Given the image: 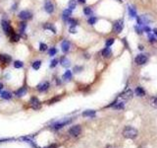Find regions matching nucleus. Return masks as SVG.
<instances>
[{
  "mask_svg": "<svg viewBox=\"0 0 157 148\" xmlns=\"http://www.w3.org/2000/svg\"><path fill=\"white\" fill-rule=\"evenodd\" d=\"M0 61L4 64H9L12 61V57L9 55H6V53H1L0 55Z\"/></svg>",
  "mask_w": 157,
  "mask_h": 148,
  "instance_id": "12",
  "label": "nucleus"
},
{
  "mask_svg": "<svg viewBox=\"0 0 157 148\" xmlns=\"http://www.w3.org/2000/svg\"><path fill=\"white\" fill-rule=\"evenodd\" d=\"M104 148H115V146H113V145H111V144H108Z\"/></svg>",
  "mask_w": 157,
  "mask_h": 148,
  "instance_id": "45",
  "label": "nucleus"
},
{
  "mask_svg": "<svg viewBox=\"0 0 157 148\" xmlns=\"http://www.w3.org/2000/svg\"><path fill=\"white\" fill-rule=\"evenodd\" d=\"M58 64V59H53L52 61H51V64H50V67L51 68H54V67H56Z\"/></svg>",
  "mask_w": 157,
  "mask_h": 148,
  "instance_id": "39",
  "label": "nucleus"
},
{
  "mask_svg": "<svg viewBox=\"0 0 157 148\" xmlns=\"http://www.w3.org/2000/svg\"><path fill=\"white\" fill-rule=\"evenodd\" d=\"M135 93H136L137 96H139V97H143V96L145 95L144 89H143L142 87H140V86H139V87L136 88V90H135Z\"/></svg>",
  "mask_w": 157,
  "mask_h": 148,
  "instance_id": "18",
  "label": "nucleus"
},
{
  "mask_svg": "<svg viewBox=\"0 0 157 148\" xmlns=\"http://www.w3.org/2000/svg\"><path fill=\"white\" fill-rule=\"evenodd\" d=\"M118 1H119V2H121V1H122V0H118Z\"/></svg>",
  "mask_w": 157,
  "mask_h": 148,
  "instance_id": "51",
  "label": "nucleus"
},
{
  "mask_svg": "<svg viewBox=\"0 0 157 148\" xmlns=\"http://www.w3.org/2000/svg\"><path fill=\"white\" fill-rule=\"evenodd\" d=\"M71 78H72V72L70 70H67L63 75V79L65 80V81H69Z\"/></svg>",
  "mask_w": 157,
  "mask_h": 148,
  "instance_id": "25",
  "label": "nucleus"
},
{
  "mask_svg": "<svg viewBox=\"0 0 157 148\" xmlns=\"http://www.w3.org/2000/svg\"><path fill=\"white\" fill-rule=\"evenodd\" d=\"M128 11H129V15L130 17L132 18H137V10L136 8L134 6H132V5H128Z\"/></svg>",
  "mask_w": 157,
  "mask_h": 148,
  "instance_id": "16",
  "label": "nucleus"
},
{
  "mask_svg": "<svg viewBox=\"0 0 157 148\" xmlns=\"http://www.w3.org/2000/svg\"><path fill=\"white\" fill-rule=\"evenodd\" d=\"M43 28H44L45 30H50L53 34L56 33V30H55V28H54V26L52 25V24H45V25L43 26Z\"/></svg>",
  "mask_w": 157,
  "mask_h": 148,
  "instance_id": "26",
  "label": "nucleus"
},
{
  "mask_svg": "<svg viewBox=\"0 0 157 148\" xmlns=\"http://www.w3.org/2000/svg\"><path fill=\"white\" fill-rule=\"evenodd\" d=\"M70 47H71V44H70L69 41H67V40H65V41L62 42L61 44V50L62 52L64 53H67L70 50Z\"/></svg>",
  "mask_w": 157,
  "mask_h": 148,
  "instance_id": "13",
  "label": "nucleus"
},
{
  "mask_svg": "<svg viewBox=\"0 0 157 148\" xmlns=\"http://www.w3.org/2000/svg\"><path fill=\"white\" fill-rule=\"evenodd\" d=\"M32 14L31 11H29V10H23V11H21L19 13V18L24 21L29 20V19H32Z\"/></svg>",
  "mask_w": 157,
  "mask_h": 148,
  "instance_id": "9",
  "label": "nucleus"
},
{
  "mask_svg": "<svg viewBox=\"0 0 157 148\" xmlns=\"http://www.w3.org/2000/svg\"><path fill=\"white\" fill-rule=\"evenodd\" d=\"M123 136L128 139H135L137 136V130L132 126H126L123 130Z\"/></svg>",
  "mask_w": 157,
  "mask_h": 148,
  "instance_id": "1",
  "label": "nucleus"
},
{
  "mask_svg": "<svg viewBox=\"0 0 157 148\" xmlns=\"http://www.w3.org/2000/svg\"><path fill=\"white\" fill-rule=\"evenodd\" d=\"M102 55L104 56V57H110L111 55H112V50H110V47H105L103 50L101 52Z\"/></svg>",
  "mask_w": 157,
  "mask_h": 148,
  "instance_id": "20",
  "label": "nucleus"
},
{
  "mask_svg": "<svg viewBox=\"0 0 157 148\" xmlns=\"http://www.w3.org/2000/svg\"><path fill=\"white\" fill-rule=\"evenodd\" d=\"M2 89H3V84H2V83H0V91H1Z\"/></svg>",
  "mask_w": 157,
  "mask_h": 148,
  "instance_id": "48",
  "label": "nucleus"
},
{
  "mask_svg": "<svg viewBox=\"0 0 157 148\" xmlns=\"http://www.w3.org/2000/svg\"><path fill=\"white\" fill-rule=\"evenodd\" d=\"M124 28V20L123 19H118L116 20L114 24H113V30L116 34H120L122 32V30Z\"/></svg>",
  "mask_w": 157,
  "mask_h": 148,
  "instance_id": "4",
  "label": "nucleus"
},
{
  "mask_svg": "<svg viewBox=\"0 0 157 148\" xmlns=\"http://www.w3.org/2000/svg\"><path fill=\"white\" fill-rule=\"evenodd\" d=\"M149 103L151 105V107H153L154 109H157V97H151Z\"/></svg>",
  "mask_w": 157,
  "mask_h": 148,
  "instance_id": "27",
  "label": "nucleus"
},
{
  "mask_svg": "<svg viewBox=\"0 0 157 148\" xmlns=\"http://www.w3.org/2000/svg\"><path fill=\"white\" fill-rule=\"evenodd\" d=\"M57 146H56V144H51V145H49L48 147H46V148H56Z\"/></svg>",
  "mask_w": 157,
  "mask_h": 148,
  "instance_id": "44",
  "label": "nucleus"
},
{
  "mask_svg": "<svg viewBox=\"0 0 157 148\" xmlns=\"http://www.w3.org/2000/svg\"><path fill=\"white\" fill-rule=\"evenodd\" d=\"M95 111H93V110H86L83 113V117H86V118H94L95 117Z\"/></svg>",
  "mask_w": 157,
  "mask_h": 148,
  "instance_id": "17",
  "label": "nucleus"
},
{
  "mask_svg": "<svg viewBox=\"0 0 157 148\" xmlns=\"http://www.w3.org/2000/svg\"><path fill=\"white\" fill-rule=\"evenodd\" d=\"M60 97H54V98H52L51 100L49 101H47V104L49 105V104H53V103H57L58 101H60Z\"/></svg>",
  "mask_w": 157,
  "mask_h": 148,
  "instance_id": "34",
  "label": "nucleus"
},
{
  "mask_svg": "<svg viewBox=\"0 0 157 148\" xmlns=\"http://www.w3.org/2000/svg\"><path fill=\"white\" fill-rule=\"evenodd\" d=\"M136 32H137V34H139V35H142V32H143V30L140 28V26L139 27V26H136Z\"/></svg>",
  "mask_w": 157,
  "mask_h": 148,
  "instance_id": "42",
  "label": "nucleus"
},
{
  "mask_svg": "<svg viewBox=\"0 0 157 148\" xmlns=\"http://www.w3.org/2000/svg\"><path fill=\"white\" fill-rule=\"evenodd\" d=\"M46 50H47V45L45 44H43V42H40L39 44V50L40 52H45Z\"/></svg>",
  "mask_w": 157,
  "mask_h": 148,
  "instance_id": "36",
  "label": "nucleus"
},
{
  "mask_svg": "<svg viewBox=\"0 0 157 148\" xmlns=\"http://www.w3.org/2000/svg\"><path fill=\"white\" fill-rule=\"evenodd\" d=\"M132 96H134L132 91L131 90V89H127V90L124 91V92L118 97V99H119V100H122V102L129 101V100H131V99L132 98Z\"/></svg>",
  "mask_w": 157,
  "mask_h": 148,
  "instance_id": "3",
  "label": "nucleus"
},
{
  "mask_svg": "<svg viewBox=\"0 0 157 148\" xmlns=\"http://www.w3.org/2000/svg\"><path fill=\"white\" fill-rule=\"evenodd\" d=\"M139 50H143V47H142V45H139Z\"/></svg>",
  "mask_w": 157,
  "mask_h": 148,
  "instance_id": "49",
  "label": "nucleus"
},
{
  "mask_svg": "<svg viewBox=\"0 0 157 148\" xmlns=\"http://www.w3.org/2000/svg\"><path fill=\"white\" fill-rule=\"evenodd\" d=\"M60 63H61V65L64 67H69L70 64H71L70 63V60L66 57V56H63V57L60 59Z\"/></svg>",
  "mask_w": 157,
  "mask_h": 148,
  "instance_id": "21",
  "label": "nucleus"
},
{
  "mask_svg": "<svg viewBox=\"0 0 157 148\" xmlns=\"http://www.w3.org/2000/svg\"><path fill=\"white\" fill-rule=\"evenodd\" d=\"M139 148H146V147H145V146H143V145H142V146H139Z\"/></svg>",
  "mask_w": 157,
  "mask_h": 148,
  "instance_id": "50",
  "label": "nucleus"
},
{
  "mask_svg": "<svg viewBox=\"0 0 157 148\" xmlns=\"http://www.w3.org/2000/svg\"><path fill=\"white\" fill-rule=\"evenodd\" d=\"M148 39H149V42H155L157 41V37L155 35H149V37H148Z\"/></svg>",
  "mask_w": 157,
  "mask_h": 148,
  "instance_id": "38",
  "label": "nucleus"
},
{
  "mask_svg": "<svg viewBox=\"0 0 157 148\" xmlns=\"http://www.w3.org/2000/svg\"><path fill=\"white\" fill-rule=\"evenodd\" d=\"M29 106H31L32 109L34 110H39L41 108V103L36 97H32L31 100H29Z\"/></svg>",
  "mask_w": 157,
  "mask_h": 148,
  "instance_id": "5",
  "label": "nucleus"
},
{
  "mask_svg": "<svg viewBox=\"0 0 157 148\" xmlns=\"http://www.w3.org/2000/svg\"><path fill=\"white\" fill-rule=\"evenodd\" d=\"M44 9L48 14H52L54 12V5L51 2V0H46L44 3Z\"/></svg>",
  "mask_w": 157,
  "mask_h": 148,
  "instance_id": "11",
  "label": "nucleus"
},
{
  "mask_svg": "<svg viewBox=\"0 0 157 148\" xmlns=\"http://www.w3.org/2000/svg\"><path fill=\"white\" fill-rule=\"evenodd\" d=\"M96 22H97V18L93 17V16H91V17L88 20V23L89 25H94V24H96Z\"/></svg>",
  "mask_w": 157,
  "mask_h": 148,
  "instance_id": "31",
  "label": "nucleus"
},
{
  "mask_svg": "<svg viewBox=\"0 0 157 148\" xmlns=\"http://www.w3.org/2000/svg\"><path fill=\"white\" fill-rule=\"evenodd\" d=\"M69 32L71 34H76V33H77V29H76V26H71V27H70Z\"/></svg>",
  "mask_w": 157,
  "mask_h": 148,
  "instance_id": "40",
  "label": "nucleus"
},
{
  "mask_svg": "<svg viewBox=\"0 0 157 148\" xmlns=\"http://www.w3.org/2000/svg\"><path fill=\"white\" fill-rule=\"evenodd\" d=\"M76 7H77V2H76V0H70L69 1V9L74 10V9H76Z\"/></svg>",
  "mask_w": 157,
  "mask_h": 148,
  "instance_id": "29",
  "label": "nucleus"
},
{
  "mask_svg": "<svg viewBox=\"0 0 157 148\" xmlns=\"http://www.w3.org/2000/svg\"><path fill=\"white\" fill-rule=\"evenodd\" d=\"M70 25L71 26H77L78 25V21L76 20V19H72V18H69L68 19V21H67Z\"/></svg>",
  "mask_w": 157,
  "mask_h": 148,
  "instance_id": "33",
  "label": "nucleus"
},
{
  "mask_svg": "<svg viewBox=\"0 0 157 148\" xmlns=\"http://www.w3.org/2000/svg\"><path fill=\"white\" fill-rule=\"evenodd\" d=\"M50 87V84L48 81H43L41 83H39V85L36 86V89L39 91V92H45L46 90H48V88Z\"/></svg>",
  "mask_w": 157,
  "mask_h": 148,
  "instance_id": "10",
  "label": "nucleus"
},
{
  "mask_svg": "<svg viewBox=\"0 0 157 148\" xmlns=\"http://www.w3.org/2000/svg\"><path fill=\"white\" fill-rule=\"evenodd\" d=\"M83 13H85V15H86V16H91L93 15V10H91V8H89V7H86V8H83Z\"/></svg>",
  "mask_w": 157,
  "mask_h": 148,
  "instance_id": "30",
  "label": "nucleus"
},
{
  "mask_svg": "<svg viewBox=\"0 0 157 148\" xmlns=\"http://www.w3.org/2000/svg\"><path fill=\"white\" fill-rule=\"evenodd\" d=\"M68 132L71 136L77 137V136L80 135L81 132H82V127H81V125H74L70 128Z\"/></svg>",
  "mask_w": 157,
  "mask_h": 148,
  "instance_id": "8",
  "label": "nucleus"
},
{
  "mask_svg": "<svg viewBox=\"0 0 157 148\" xmlns=\"http://www.w3.org/2000/svg\"><path fill=\"white\" fill-rule=\"evenodd\" d=\"M27 92H28V89H27V87H22L20 89H18L17 91L15 92V95L19 97V98H21V97H23V96H25Z\"/></svg>",
  "mask_w": 157,
  "mask_h": 148,
  "instance_id": "15",
  "label": "nucleus"
},
{
  "mask_svg": "<svg viewBox=\"0 0 157 148\" xmlns=\"http://www.w3.org/2000/svg\"><path fill=\"white\" fill-rule=\"evenodd\" d=\"M72 120H73L72 118H63V120H58V122H56L55 123H53L52 127H53V130H60V128L64 127V126L70 125V123H72Z\"/></svg>",
  "mask_w": 157,
  "mask_h": 148,
  "instance_id": "2",
  "label": "nucleus"
},
{
  "mask_svg": "<svg viewBox=\"0 0 157 148\" xmlns=\"http://www.w3.org/2000/svg\"><path fill=\"white\" fill-rule=\"evenodd\" d=\"M48 53H49L50 56H54V55H56V53H57V50H56L55 47H51L50 50H49V52H48Z\"/></svg>",
  "mask_w": 157,
  "mask_h": 148,
  "instance_id": "37",
  "label": "nucleus"
},
{
  "mask_svg": "<svg viewBox=\"0 0 157 148\" xmlns=\"http://www.w3.org/2000/svg\"><path fill=\"white\" fill-rule=\"evenodd\" d=\"M19 27H20V32H21V34L25 33V30H26V28H27V23H26V21H25V22H21L20 25H19Z\"/></svg>",
  "mask_w": 157,
  "mask_h": 148,
  "instance_id": "28",
  "label": "nucleus"
},
{
  "mask_svg": "<svg viewBox=\"0 0 157 148\" xmlns=\"http://www.w3.org/2000/svg\"><path fill=\"white\" fill-rule=\"evenodd\" d=\"M1 27H2V29H3V31L5 32V34L8 35V36H10L11 34L14 33L12 28L10 27L9 22H8L7 20H2L1 21Z\"/></svg>",
  "mask_w": 157,
  "mask_h": 148,
  "instance_id": "6",
  "label": "nucleus"
},
{
  "mask_svg": "<svg viewBox=\"0 0 157 148\" xmlns=\"http://www.w3.org/2000/svg\"><path fill=\"white\" fill-rule=\"evenodd\" d=\"M140 20H142V25L143 24H149L150 22H152L153 21V19L152 17H151L150 15H142L140 16Z\"/></svg>",
  "mask_w": 157,
  "mask_h": 148,
  "instance_id": "14",
  "label": "nucleus"
},
{
  "mask_svg": "<svg viewBox=\"0 0 157 148\" xmlns=\"http://www.w3.org/2000/svg\"><path fill=\"white\" fill-rule=\"evenodd\" d=\"M78 1L80 2V3H82V4H85L86 2V0H78Z\"/></svg>",
  "mask_w": 157,
  "mask_h": 148,
  "instance_id": "46",
  "label": "nucleus"
},
{
  "mask_svg": "<svg viewBox=\"0 0 157 148\" xmlns=\"http://www.w3.org/2000/svg\"><path fill=\"white\" fill-rule=\"evenodd\" d=\"M147 61V55H143V53H139L136 56L135 58V62H136L137 65H143L145 62Z\"/></svg>",
  "mask_w": 157,
  "mask_h": 148,
  "instance_id": "7",
  "label": "nucleus"
},
{
  "mask_svg": "<svg viewBox=\"0 0 157 148\" xmlns=\"http://www.w3.org/2000/svg\"><path fill=\"white\" fill-rule=\"evenodd\" d=\"M1 98L4 99V100H10L11 98H12V95H11L10 92H8V91H3V92H1Z\"/></svg>",
  "mask_w": 157,
  "mask_h": 148,
  "instance_id": "22",
  "label": "nucleus"
},
{
  "mask_svg": "<svg viewBox=\"0 0 157 148\" xmlns=\"http://www.w3.org/2000/svg\"><path fill=\"white\" fill-rule=\"evenodd\" d=\"M24 66V63L22 62L21 60H17L14 62V67L15 68H22V67Z\"/></svg>",
  "mask_w": 157,
  "mask_h": 148,
  "instance_id": "32",
  "label": "nucleus"
},
{
  "mask_svg": "<svg viewBox=\"0 0 157 148\" xmlns=\"http://www.w3.org/2000/svg\"><path fill=\"white\" fill-rule=\"evenodd\" d=\"M71 14H72V10L71 9H65L63 11V14H62V16H63V20L64 21H68V19L70 18Z\"/></svg>",
  "mask_w": 157,
  "mask_h": 148,
  "instance_id": "19",
  "label": "nucleus"
},
{
  "mask_svg": "<svg viewBox=\"0 0 157 148\" xmlns=\"http://www.w3.org/2000/svg\"><path fill=\"white\" fill-rule=\"evenodd\" d=\"M113 44H114V39H108L105 42V45H106V47H110Z\"/></svg>",
  "mask_w": 157,
  "mask_h": 148,
  "instance_id": "35",
  "label": "nucleus"
},
{
  "mask_svg": "<svg viewBox=\"0 0 157 148\" xmlns=\"http://www.w3.org/2000/svg\"><path fill=\"white\" fill-rule=\"evenodd\" d=\"M32 68H34V70H39V69L40 68V66H41V61H40V60L34 61V62H32Z\"/></svg>",
  "mask_w": 157,
  "mask_h": 148,
  "instance_id": "24",
  "label": "nucleus"
},
{
  "mask_svg": "<svg viewBox=\"0 0 157 148\" xmlns=\"http://www.w3.org/2000/svg\"><path fill=\"white\" fill-rule=\"evenodd\" d=\"M153 34L157 37V29H154V30H153Z\"/></svg>",
  "mask_w": 157,
  "mask_h": 148,
  "instance_id": "47",
  "label": "nucleus"
},
{
  "mask_svg": "<svg viewBox=\"0 0 157 148\" xmlns=\"http://www.w3.org/2000/svg\"><path fill=\"white\" fill-rule=\"evenodd\" d=\"M82 70H83L82 66H75L74 67V72H76V73H78V72H81Z\"/></svg>",
  "mask_w": 157,
  "mask_h": 148,
  "instance_id": "41",
  "label": "nucleus"
},
{
  "mask_svg": "<svg viewBox=\"0 0 157 148\" xmlns=\"http://www.w3.org/2000/svg\"><path fill=\"white\" fill-rule=\"evenodd\" d=\"M142 30H143V32H145V33H147V34H150V28L149 27H147V26H145V27H143L142 28Z\"/></svg>",
  "mask_w": 157,
  "mask_h": 148,
  "instance_id": "43",
  "label": "nucleus"
},
{
  "mask_svg": "<svg viewBox=\"0 0 157 148\" xmlns=\"http://www.w3.org/2000/svg\"><path fill=\"white\" fill-rule=\"evenodd\" d=\"M10 39H11V41H12V42H18L19 41H20V35H18L16 33H13V34L10 35Z\"/></svg>",
  "mask_w": 157,
  "mask_h": 148,
  "instance_id": "23",
  "label": "nucleus"
}]
</instances>
